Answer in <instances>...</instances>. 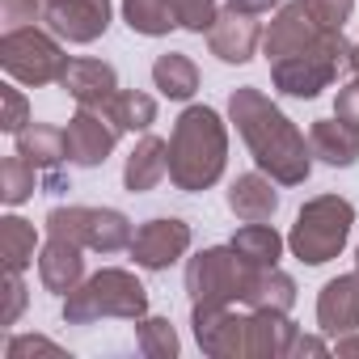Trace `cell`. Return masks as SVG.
I'll use <instances>...</instances> for the list:
<instances>
[{
	"mask_svg": "<svg viewBox=\"0 0 359 359\" xmlns=\"http://www.w3.org/2000/svg\"><path fill=\"white\" fill-rule=\"evenodd\" d=\"M229 123L245 140L254 165L262 173H271L279 187L309 182V173H313V148H309L304 131L258 85H241V89L229 93Z\"/></svg>",
	"mask_w": 359,
	"mask_h": 359,
	"instance_id": "6da1fadb",
	"label": "cell"
},
{
	"mask_svg": "<svg viewBox=\"0 0 359 359\" xmlns=\"http://www.w3.org/2000/svg\"><path fill=\"white\" fill-rule=\"evenodd\" d=\"M229 165V123L212 106H187L169 135V182L187 195L212 191Z\"/></svg>",
	"mask_w": 359,
	"mask_h": 359,
	"instance_id": "7a4b0ae2",
	"label": "cell"
},
{
	"mask_svg": "<svg viewBox=\"0 0 359 359\" xmlns=\"http://www.w3.org/2000/svg\"><path fill=\"white\" fill-rule=\"evenodd\" d=\"M102 317H118V321L148 317V287L123 266H102L76 292L64 296V321L68 325H93Z\"/></svg>",
	"mask_w": 359,
	"mask_h": 359,
	"instance_id": "3957f363",
	"label": "cell"
},
{
	"mask_svg": "<svg viewBox=\"0 0 359 359\" xmlns=\"http://www.w3.org/2000/svg\"><path fill=\"white\" fill-rule=\"evenodd\" d=\"M351 224H355V208L342 195H317L296 212V224L287 233V250L304 262V266H325L334 262L346 241H351Z\"/></svg>",
	"mask_w": 359,
	"mask_h": 359,
	"instance_id": "277c9868",
	"label": "cell"
},
{
	"mask_svg": "<svg viewBox=\"0 0 359 359\" xmlns=\"http://www.w3.org/2000/svg\"><path fill=\"white\" fill-rule=\"evenodd\" d=\"M351 47L342 30H325L313 47L296 51V55H283L271 64V81L283 97H300V102H313L321 89H330L338 81L342 68H351Z\"/></svg>",
	"mask_w": 359,
	"mask_h": 359,
	"instance_id": "5b68a950",
	"label": "cell"
},
{
	"mask_svg": "<svg viewBox=\"0 0 359 359\" xmlns=\"http://www.w3.org/2000/svg\"><path fill=\"white\" fill-rule=\"evenodd\" d=\"M60 43L64 39H55L51 30H39V26L5 30L0 34V68H5L18 85H30V89L60 85L68 64H72Z\"/></svg>",
	"mask_w": 359,
	"mask_h": 359,
	"instance_id": "8992f818",
	"label": "cell"
},
{
	"mask_svg": "<svg viewBox=\"0 0 359 359\" xmlns=\"http://www.w3.org/2000/svg\"><path fill=\"white\" fill-rule=\"evenodd\" d=\"M250 266L237 258L233 245H208L187 262V292L191 304H237L245 292Z\"/></svg>",
	"mask_w": 359,
	"mask_h": 359,
	"instance_id": "52a82bcc",
	"label": "cell"
},
{
	"mask_svg": "<svg viewBox=\"0 0 359 359\" xmlns=\"http://www.w3.org/2000/svg\"><path fill=\"white\" fill-rule=\"evenodd\" d=\"M191 224L177 220V216H156V220H144L131 237V258L140 271H169L177 258H187L191 250Z\"/></svg>",
	"mask_w": 359,
	"mask_h": 359,
	"instance_id": "ba28073f",
	"label": "cell"
},
{
	"mask_svg": "<svg viewBox=\"0 0 359 359\" xmlns=\"http://www.w3.org/2000/svg\"><path fill=\"white\" fill-rule=\"evenodd\" d=\"M245 321L250 313H233V304H191L195 342L212 359H245Z\"/></svg>",
	"mask_w": 359,
	"mask_h": 359,
	"instance_id": "9c48e42d",
	"label": "cell"
},
{
	"mask_svg": "<svg viewBox=\"0 0 359 359\" xmlns=\"http://www.w3.org/2000/svg\"><path fill=\"white\" fill-rule=\"evenodd\" d=\"M47 30L72 47H89L110 30V0H47Z\"/></svg>",
	"mask_w": 359,
	"mask_h": 359,
	"instance_id": "30bf717a",
	"label": "cell"
},
{
	"mask_svg": "<svg viewBox=\"0 0 359 359\" xmlns=\"http://www.w3.org/2000/svg\"><path fill=\"white\" fill-rule=\"evenodd\" d=\"M325 30L330 26H321L313 18V9L304 5V0H287V5H279V13L271 18V26L262 34V55H266V64H275L283 55H296V51L313 47Z\"/></svg>",
	"mask_w": 359,
	"mask_h": 359,
	"instance_id": "8fae6325",
	"label": "cell"
},
{
	"mask_svg": "<svg viewBox=\"0 0 359 359\" xmlns=\"http://www.w3.org/2000/svg\"><path fill=\"white\" fill-rule=\"evenodd\" d=\"M118 135H123V131H118L102 110L76 106V114H72V118H68V127H64L68 161H72V165H81V169H97V165H106V156L114 152Z\"/></svg>",
	"mask_w": 359,
	"mask_h": 359,
	"instance_id": "7c38bea8",
	"label": "cell"
},
{
	"mask_svg": "<svg viewBox=\"0 0 359 359\" xmlns=\"http://www.w3.org/2000/svg\"><path fill=\"white\" fill-rule=\"evenodd\" d=\"M262 34L266 30L258 26L254 13H241V9L229 5V9H220L216 26L208 30V47L220 64H250L262 47Z\"/></svg>",
	"mask_w": 359,
	"mask_h": 359,
	"instance_id": "4fadbf2b",
	"label": "cell"
},
{
	"mask_svg": "<svg viewBox=\"0 0 359 359\" xmlns=\"http://www.w3.org/2000/svg\"><path fill=\"white\" fill-rule=\"evenodd\" d=\"M300 330L287 313L275 309H250L245 321V359H287Z\"/></svg>",
	"mask_w": 359,
	"mask_h": 359,
	"instance_id": "5bb4252c",
	"label": "cell"
},
{
	"mask_svg": "<svg viewBox=\"0 0 359 359\" xmlns=\"http://www.w3.org/2000/svg\"><path fill=\"white\" fill-rule=\"evenodd\" d=\"M317 325L330 338L355 334L359 330V271L355 275H338L321 287L317 296Z\"/></svg>",
	"mask_w": 359,
	"mask_h": 359,
	"instance_id": "9a60e30c",
	"label": "cell"
},
{
	"mask_svg": "<svg viewBox=\"0 0 359 359\" xmlns=\"http://www.w3.org/2000/svg\"><path fill=\"white\" fill-rule=\"evenodd\" d=\"M39 283L51 296H68L85 283V245H72L64 237H47L39 250Z\"/></svg>",
	"mask_w": 359,
	"mask_h": 359,
	"instance_id": "2e32d148",
	"label": "cell"
},
{
	"mask_svg": "<svg viewBox=\"0 0 359 359\" xmlns=\"http://www.w3.org/2000/svg\"><path fill=\"white\" fill-rule=\"evenodd\" d=\"M60 85L68 89V97H72L76 106L106 110V106H110V97L118 93V72H114L106 60H72Z\"/></svg>",
	"mask_w": 359,
	"mask_h": 359,
	"instance_id": "e0dca14e",
	"label": "cell"
},
{
	"mask_svg": "<svg viewBox=\"0 0 359 359\" xmlns=\"http://www.w3.org/2000/svg\"><path fill=\"white\" fill-rule=\"evenodd\" d=\"M229 212L245 224H262L279 212V182L271 173L254 169V173H241L233 177V187H229Z\"/></svg>",
	"mask_w": 359,
	"mask_h": 359,
	"instance_id": "ac0fdd59",
	"label": "cell"
},
{
	"mask_svg": "<svg viewBox=\"0 0 359 359\" xmlns=\"http://www.w3.org/2000/svg\"><path fill=\"white\" fill-rule=\"evenodd\" d=\"M309 148H313V156H317L321 165H330V169H351V165L359 161V127L342 123L338 114H334V118H317V123L309 127Z\"/></svg>",
	"mask_w": 359,
	"mask_h": 359,
	"instance_id": "d6986e66",
	"label": "cell"
},
{
	"mask_svg": "<svg viewBox=\"0 0 359 359\" xmlns=\"http://www.w3.org/2000/svg\"><path fill=\"white\" fill-rule=\"evenodd\" d=\"M165 173H169V140L144 131L140 144L131 148L127 165H123V187L131 195H144V191H152V187L165 182Z\"/></svg>",
	"mask_w": 359,
	"mask_h": 359,
	"instance_id": "ffe728a7",
	"label": "cell"
},
{
	"mask_svg": "<svg viewBox=\"0 0 359 359\" xmlns=\"http://www.w3.org/2000/svg\"><path fill=\"white\" fill-rule=\"evenodd\" d=\"M241 304H245V309L292 313V304H296V279H292L287 271H279V266H250Z\"/></svg>",
	"mask_w": 359,
	"mask_h": 359,
	"instance_id": "44dd1931",
	"label": "cell"
},
{
	"mask_svg": "<svg viewBox=\"0 0 359 359\" xmlns=\"http://www.w3.org/2000/svg\"><path fill=\"white\" fill-rule=\"evenodd\" d=\"M13 140H18V152H22L39 173H55V169L68 161V140H64V131L51 127V123H26Z\"/></svg>",
	"mask_w": 359,
	"mask_h": 359,
	"instance_id": "7402d4cb",
	"label": "cell"
},
{
	"mask_svg": "<svg viewBox=\"0 0 359 359\" xmlns=\"http://www.w3.org/2000/svg\"><path fill=\"white\" fill-rule=\"evenodd\" d=\"M152 85H156L161 97H169V102H191V97L199 93V68H195V60L182 55V51H165V55H156V64H152Z\"/></svg>",
	"mask_w": 359,
	"mask_h": 359,
	"instance_id": "603a6c76",
	"label": "cell"
},
{
	"mask_svg": "<svg viewBox=\"0 0 359 359\" xmlns=\"http://www.w3.org/2000/svg\"><path fill=\"white\" fill-rule=\"evenodd\" d=\"M233 250H237V258L245 262V266H279V258H283V237L262 220V224H245V229H237L233 233V241H229Z\"/></svg>",
	"mask_w": 359,
	"mask_h": 359,
	"instance_id": "cb8c5ba5",
	"label": "cell"
},
{
	"mask_svg": "<svg viewBox=\"0 0 359 359\" xmlns=\"http://www.w3.org/2000/svg\"><path fill=\"white\" fill-rule=\"evenodd\" d=\"M102 114H106L118 131H148V127L156 123V97H148V93H140V89H118Z\"/></svg>",
	"mask_w": 359,
	"mask_h": 359,
	"instance_id": "d4e9b609",
	"label": "cell"
},
{
	"mask_svg": "<svg viewBox=\"0 0 359 359\" xmlns=\"http://www.w3.org/2000/svg\"><path fill=\"white\" fill-rule=\"evenodd\" d=\"M123 22L131 26V34L144 39H165L169 30H177L169 0H123Z\"/></svg>",
	"mask_w": 359,
	"mask_h": 359,
	"instance_id": "484cf974",
	"label": "cell"
},
{
	"mask_svg": "<svg viewBox=\"0 0 359 359\" xmlns=\"http://www.w3.org/2000/svg\"><path fill=\"white\" fill-rule=\"evenodd\" d=\"M34 250H39V233L30 220H22V216L0 220V258H5V271H26L34 262Z\"/></svg>",
	"mask_w": 359,
	"mask_h": 359,
	"instance_id": "4316f807",
	"label": "cell"
},
{
	"mask_svg": "<svg viewBox=\"0 0 359 359\" xmlns=\"http://www.w3.org/2000/svg\"><path fill=\"white\" fill-rule=\"evenodd\" d=\"M131 237H135V229L118 208H93V224H89V250L93 254L131 250Z\"/></svg>",
	"mask_w": 359,
	"mask_h": 359,
	"instance_id": "83f0119b",
	"label": "cell"
},
{
	"mask_svg": "<svg viewBox=\"0 0 359 359\" xmlns=\"http://www.w3.org/2000/svg\"><path fill=\"white\" fill-rule=\"evenodd\" d=\"M135 346H140L148 359H173L177 351H182L177 330H173L169 317H140V321H135Z\"/></svg>",
	"mask_w": 359,
	"mask_h": 359,
	"instance_id": "f1b7e54d",
	"label": "cell"
},
{
	"mask_svg": "<svg viewBox=\"0 0 359 359\" xmlns=\"http://www.w3.org/2000/svg\"><path fill=\"white\" fill-rule=\"evenodd\" d=\"M34 182H39V169H34L22 152L5 156V165H0V199H5L9 208L26 203V199L34 195Z\"/></svg>",
	"mask_w": 359,
	"mask_h": 359,
	"instance_id": "f546056e",
	"label": "cell"
},
{
	"mask_svg": "<svg viewBox=\"0 0 359 359\" xmlns=\"http://www.w3.org/2000/svg\"><path fill=\"white\" fill-rule=\"evenodd\" d=\"M89 224H93V208H81V203L47 212V237H64L72 245H85V250H89Z\"/></svg>",
	"mask_w": 359,
	"mask_h": 359,
	"instance_id": "4dcf8cb0",
	"label": "cell"
},
{
	"mask_svg": "<svg viewBox=\"0 0 359 359\" xmlns=\"http://www.w3.org/2000/svg\"><path fill=\"white\" fill-rule=\"evenodd\" d=\"M173 5V18H177V30H191V34H208L220 18V5L216 0H169Z\"/></svg>",
	"mask_w": 359,
	"mask_h": 359,
	"instance_id": "1f68e13d",
	"label": "cell"
},
{
	"mask_svg": "<svg viewBox=\"0 0 359 359\" xmlns=\"http://www.w3.org/2000/svg\"><path fill=\"white\" fill-rule=\"evenodd\" d=\"M47 18V0H0V22L5 30H26Z\"/></svg>",
	"mask_w": 359,
	"mask_h": 359,
	"instance_id": "d6a6232c",
	"label": "cell"
},
{
	"mask_svg": "<svg viewBox=\"0 0 359 359\" xmlns=\"http://www.w3.org/2000/svg\"><path fill=\"white\" fill-rule=\"evenodd\" d=\"M304 5H309L313 18H317L321 26H330V30H342V26L351 22V13H355V0H304Z\"/></svg>",
	"mask_w": 359,
	"mask_h": 359,
	"instance_id": "836d02e7",
	"label": "cell"
},
{
	"mask_svg": "<svg viewBox=\"0 0 359 359\" xmlns=\"http://www.w3.org/2000/svg\"><path fill=\"white\" fill-rule=\"evenodd\" d=\"M0 97H5V118H0V131L18 135V131L30 123V106H26L22 89H13V85H5V89H0Z\"/></svg>",
	"mask_w": 359,
	"mask_h": 359,
	"instance_id": "e575fe53",
	"label": "cell"
},
{
	"mask_svg": "<svg viewBox=\"0 0 359 359\" xmlns=\"http://www.w3.org/2000/svg\"><path fill=\"white\" fill-rule=\"evenodd\" d=\"M26 309V283H22V271H5V313H0V325H18Z\"/></svg>",
	"mask_w": 359,
	"mask_h": 359,
	"instance_id": "d590c367",
	"label": "cell"
},
{
	"mask_svg": "<svg viewBox=\"0 0 359 359\" xmlns=\"http://www.w3.org/2000/svg\"><path fill=\"white\" fill-rule=\"evenodd\" d=\"M334 114H338L342 123L359 127V76H355V81H346V85H338V97H334Z\"/></svg>",
	"mask_w": 359,
	"mask_h": 359,
	"instance_id": "8d00e7d4",
	"label": "cell"
},
{
	"mask_svg": "<svg viewBox=\"0 0 359 359\" xmlns=\"http://www.w3.org/2000/svg\"><path fill=\"white\" fill-rule=\"evenodd\" d=\"M34 351H43V355H64L51 338H43V334H22V338H9V359H22V355H34Z\"/></svg>",
	"mask_w": 359,
	"mask_h": 359,
	"instance_id": "74e56055",
	"label": "cell"
},
{
	"mask_svg": "<svg viewBox=\"0 0 359 359\" xmlns=\"http://www.w3.org/2000/svg\"><path fill=\"white\" fill-rule=\"evenodd\" d=\"M233 9H241V13H254V18H262V13H271V9H279L283 0H229Z\"/></svg>",
	"mask_w": 359,
	"mask_h": 359,
	"instance_id": "f35d334b",
	"label": "cell"
},
{
	"mask_svg": "<svg viewBox=\"0 0 359 359\" xmlns=\"http://www.w3.org/2000/svg\"><path fill=\"white\" fill-rule=\"evenodd\" d=\"M325 351H330V346H325L321 338H304V334H300L296 346H292V355H325Z\"/></svg>",
	"mask_w": 359,
	"mask_h": 359,
	"instance_id": "ab89813d",
	"label": "cell"
},
{
	"mask_svg": "<svg viewBox=\"0 0 359 359\" xmlns=\"http://www.w3.org/2000/svg\"><path fill=\"white\" fill-rule=\"evenodd\" d=\"M334 351H338V355H359V330H355V334L334 338Z\"/></svg>",
	"mask_w": 359,
	"mask_h": 359,
	"instance_id": "60d3db41",
	"label": "cell"
},
{
	"mask_svg": "<svg viewBox=\"0 0 359 359\" xmlns=\"http://www.w3.org/2000/svg\"><path fill=\"white\" fill-rule=\"evenodd\" d=\"M351 72H355V76H359V43H355V47H351Z\"/></svg>",
	"mask_w": 359,
	"mask_h": 359,
	"instance_id": "b9f144b4",
	"label": "cell"
},
{
	"mask_svg": "<svg viewBox=\"0 0 359 359\" xmlns=\"http://www.w3.org/2000/svg\"><path fill=\"white\" fill-rule=\"evenodd\" d=\"M355 271H359V245H355Z\"/></svg>",
	"mask_w": 359,
	"mask_h": 359,
	"instance_id": "7bdbcfd3",
	"label": "cell"
}]
</instances>
